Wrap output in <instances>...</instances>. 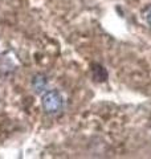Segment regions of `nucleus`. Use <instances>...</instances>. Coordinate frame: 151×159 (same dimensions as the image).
Here are the masks:
<instances>
[{
	"mask_svg": "<svg viewBox=\"0 0 151 159\" xmlns=\"http://www.w3.org/2000/svg\"><path fill=\"white\" fill-rule=\"evenodd\" d=\"M32 88L36 93H41L44 89L47 88V77L41 73L34 74L32 78Z\"/></svg>",
	"mask_w": 151,
	"mask_h": 159,
	"instance_id": "obj_2",
	"label": "nucleus"
},
{
	"mask_svg": "<svg viewBox=\"0 0 151 159\" xmlns=\"http://www.w3.org/2000/svg\"><path fill=\"white\" fill-rule=\"evenodd\" d=\"M41 107L45 114H49V116L58 114L64 107V98L61 93L54 89L44 92L41 96Z\"/></svg>",
	"mask_w": 151,
	"mask_h": 159,
	"instance_id": "obj_1",
	"label": "nucleus"
},
{
	"mask_svg": "<svg viewBox=\"0 0 151 159\" xmlns=\"http://www.w3.org/2000/svg\"><path fill=\"white\" fill-rule=\"evenodd\" d=\"M142 19L149 27H151V6H147L142 11Z\"/></svg>",
	"mask_w": 151,
	"mask_h": 159,
	"instance_id": "obj_4",
	"label": "nucleus"
},
{
	"mask_svg": "<svg viewBox=\"0 0 151 159\" xmlns=\"http://www.w3.org/2000/svg\"><path fill=\"white\" fill-rule=\"evenodd\" d=\"M93 76L94 78L97 80V81H106V78H108V73L106 70H105V68L103 66H101V65H93Z\"/></svg>",
	"mask_w": 151,
	"mask_h": 159,
	"instance_id": "obj_3",
	"label": "nucleus"
}]
</instances>
